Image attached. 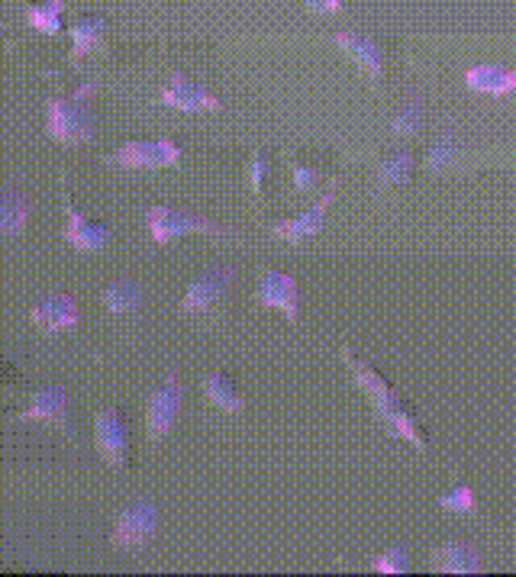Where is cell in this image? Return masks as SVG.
<instances>
[{"label":"cell","instance_id":"30bf717a","mask_svg":"<svg viewBox=\"0 0 516 577\" xmlns=\"http://www.w3.org/2000/svg\"><path fill=\"white\" fill-rule=\"evenodd\" d=\"M159 104L181 110V113H217L223 110V100L217 94H210L204 84H197L194 78H188L184 71H175L168 78V84L159 94Z\"/></svg>","mask_w":516,"mask_h":577},{"label":"cell","instance_id":"83f0119b","mask_svg":"<svg viewBox=\"0 0 516 577\" xmlns=\"http://www.w3.org/2000/svg\"><path fill=\"white\" fill-rule=\"evenodd\" d=\"M268 168H271V162H268V155H265V152H255V155L249 158L246 178H249L252 194H258V197H265V178H268Z\"/></svg>","mask_w":516,"mask_h":577},{"label":"cell","instance_id":"2e32d148","mask_svg":"<svg viewBox=\"0 0 516 577\" xmlns=\"http://www.w3.org/2000/svg\"><path fill=\"white\" fill-rule=\"evenodd\" d=\"M429 565L442 574H478L484 568V561H481V552L471 542L452 539V542L429 552Z\"/></svg>","mask_w":516,"mask_h":577},{"label":"cell","instance_id":"277c9868","mask_svg":"<svg viewBox=\"0 0 516 577\" xmlns=\"http://www.w3.org/2000/svg\"><path fill=\"white\" fill-rule=\"evenodd\" d=\"M155 532H159V507L152 500H133L126 510H120L110 542L120 552H136V548H146L155 539Z\"/></svg>","mask_w":516,"mask_h":577},{"label":"cell","instance_id":"cb8c5ba5","mask_svg":"<svg viewBox=\"0 0 516 577\" xmlns=\"http://www.w3.org/2000/svg\"><path fill=\"white\" fill-rule=\"evenodd\" d=\"M458 152H462V146H458V139H455L452 129H446V133H442V136L433 142V149H429L426 168H429V171H446V168L455 165Z\"/></svg>","mask_w":516,"mask_h":577},{"label":"cell","instance_id":"d6986e66","mask_svg":"<svg viewBox=\"0 0 516 577\" xmlns=\"http://www.w3.org/2000/svg\"><path fill=\"white\" fill-rule=\"evenodd\" d=\"M204 397L223 413H242L246 410V397H242L239 384L229 378L226 371H213L204 378Z\"/></svg>","mask_w":516,"mask_h":577},{"label":"cell","instance_id":"6da1fadb","mask_svg":"<svg viewBox=\"0 0 516 577\" xmlns=\"http://www.w3.org/2000/svg\"><path fill=\"white\" fill-rule=\"evenodd\" d=\"M342 362L349 365L355 384L362 387L365 397L371 400V410H375L381 426L391 432L394 439H404L417 452H426V432H423V426L417 423V416H413V410L407 407V400L384 381V374H378L375 368L365 362V358H358L352 349H342Z\"/></svg>","mask_w":516,"mask_h":577},{"label":"cell","instance_id":"f546056e","mask_svg":"<svg viewBox=\"0 0 516 577\" xmlns=\"http://www.w3.org/2000/svg\"><path fill=\"white\" fill-rule=\"evenodd\" d=\"M310 13H317V17H339L342 10H346V4L342 0H300Z\"/></svg>","mask_w":516,"mask_h":577},{"label":"cell","instance_id":"8fae6325","mask_svg":"<svg viewBox=\"0 0 516 577\" xmlns=\"http://www.w3.org/2000/svg\"><path fill=\"white\" fill-rule=\"evenodd\" d=\"M62 239L78 252H104L110 245V226L91 220L84 216L75 204H71V194H68V184H65V229H62Z\"/></svg>","mask_w":516,"mask_h":577},{"label":"cell","instance_id":"ba28073f","mask_svg":"<svg viewBox=\"0 0 516 577\" xmlns=\"http://www.w3.org/2000/svg\"><path fill=\"white\" fill-rule=\"evenodd\" d=\"M181 162V146L175 139H133L110 155V165L120 168H171Z\"/></svg>","mask_w":516,"mask_h":577},{"label":"cell","instance_id":"4dcf8cb0","mask_svg":"<svg viewBox=\"0 0 516 577\" xmlns=\"http://www.w3.org/2000/svg\"><path fill=\"white\" fill-rule=\"evenodd\" d=\"M0 384H4V365H0Z\"/></svg>","mask_w":516,"mask_h":577},{"label":"cell","instance_id":"f1b7e54d","mask_svg":"<svg viewBox=\"0 0 516 577\" xmlns=\"http://www.w3.org/2000/svg\"><path fill=\"white\" fill-rule=\"evenodd\" d=\"M291 171H294V187H297L300 194H310L313 187L320 184V168L304 165V162H294V165H291Z\"/></svg>","mask_w":516,"mask_h":577},{"label":"cell","instance_id":"7c38bea8","mask_svg":"<svg viewBox=\"0 0 516 577\" xmlns=\"http://www.w3.org/2000/svg\"><path fill=\"white\" fill-rule=\"evenodd\" d=\"M336 204V184H329V191L313 204L310 210H304L300 216H294V220H278V223H271V236L275 239H284V242H291V245H300V242H307L313 239L323 229L326 223V213L329 207Z\"/></svg>","mask_w":516,"mask_h":577},{"label":"cell","instance_id":"7402d4cb","mask_svg":"<svg viewBox=\"0 0 516 577\" xmlns=\"http://www.w3.org/2000/svg\"><path fill=\"white\" fill-rule=\"evenodd\" d=\"M104 30H107L104 17H91V13L71 23V30H68L71 33V62H81L91 49H97L100 39H104Z\"/></svg>","mask_w":516,"mask_h":577},{"label":"cell","instance_id":"9c48e42d","mask_svg":"<svg viewBox=\"0 0 516 577\" xmlns=\"http://www.w3.org/2000/svg\"><path fill=\"white\" fill-rule=\"evenodd\" d=\"M255 300L268 310H278L288 316V323H300V284L294 274L265 268L262 278H258Z\"/></svg>","mask_w":516,"mask_h":577},{"label":"cell","instance_id":"e0dca14e","mask_svg":"<svg viewBox=\"0 0 516 577\" xmlns=\"http://www.w3.org/2000/svg\"><path fill=\"white\" fill-rule=\"evenodd\" d=\"M336 49L342 55H349V59L365 71L371 81H378L384 75V52L381 46L371 36H362V33H336L333 36Z\"/></svg>","mask_w":516,"mask_h":577},{"label":"cell","instance_id":"9a60e30c","mask_svg":"<svg viewBox=\"0 0 516 577\" xmlns=\"http://www.w3.org/2000/svg\"><path fill=\"white\" fill-rule=\"evenodd\" d=\"M465 88L471 94H484V97H510L516 94V68L507 65H471L465 71Z\"/></svg>","mask_w":516,"mask_h":577},{"label":"cell","instance_id":"44dd1931","mask_svg":"<svg viewBox=\"0 0 516 577\" xmlns=\"http://www.w3.org/2000/svg\"><path fill=\"white\" fill-rule=\"evenodd\" d=\"M142 297H146V291H142V284L136 278H117L113 284L104 287V294H100V300H104V307L110 313H136L142 307Z\"/></svg>","mask_w":516,"mask_h":577},{"label":"cell","instance_id":"5b68a950","mask_svg":"<svg viewBox=\"0 0 516 577\" xmlns=\"http://www.w3.org/2000/svg\"><path fill=\"white\" fill-rule=\"evenodd\" d=\"M181 403H184V384L175 371L155 387V394L149 397V407H146V432L152 442H162L171 429L178 423V413H181Z\"/></svg>","mask_w":516,"mask_h":577},{"label":"cell","instance_id":"52a82bcc","mask_svg":"<svg viewBox=\"0 0 516 577\" xmlns=\"http://www.w3.org/2000/svg\"><path fill=\"white\" fill-rule=\"evenodd\" d=\"M236 281V268L233 265H213L204 274L188 284V291L181 297V313H207L220 304V300L229 294V287Z\"/></svg>","mask_w":516,"mask_h":577},{"label":"cell","instance_id":"d4e9b609","mask_svg":"<svg viewBox=\"0 0 516 577\" xmlns=\"http://www.w3.org/2000/svg\"><path fill=\"white\" fill-rule=\"evenodd\" d=\"M420 126H423V100L413 94L404 107H400V113L391 120V129H394V136H417L420 133Z\"/></svg>","mask_w":516,"mask_h":577},{"label":"cell","instance_id":"5bb4252c","mask_svg":"<svg viewBox=\"0 0 516 577\" xmlns=\"http://www.w3.org/2000/svg\"><path fill=\"white\" fill-rule=\"evenodd\" d=\"M71 413V391L65 384H42L33 394L30 407L20 413L23 423H68Z\"/></svg>","mask_w":516,"mask_h":577},{"label":"cell","instance_id":"4fadbf2b","mask_svg":"<svg viewBox=\"0 0 516 577\" xmlns=\"http://www.w3.org/2000/svg\"><path fill=\"white\" fill-rule=\"evenodd\" d=\"M30 320H33V326L39 329V333L55 336V333H62V329L78 326V320H81L78 300L71 294H49V297H42L33 304Z\"/></svg>","mask_w":516,"mask_h":577},{"label":"cell","instance_id":"7a4b0ae2","mask_svg":"<svg viewBox=\"0 0 516 577\" xmlns=\"http://www.w3.org/2000/svg\"><path fill=\"white\" fill-rule=\"evenodd\" d=\"M94 94L97 84L84 81L68 97H52L46 107V133L62 146H88L94 139Z\"/></svg>","mask_w":516,"mask_h":577},{"label":"cell","instance_id":"3957f363","mask_svg":"<svg viewBox=\"0 0 516 577\" xmlns=\"http://www.w3.org/2000/svg\"><path fill=\"white\" fill-rule=\"evenodd\" d=\"M146 226L155 245H171L175 239L188 233H204V236H223V226L207 220L188 207H171V204H152L146 210Z\"/></svg>","mask_w":516,"mask_h":577},{"label":"cell","instance_id":"8992f818","mask_svg":"<svg viewBox=\"0 0 516 577\" xmlns=\"http://www.w3.org/2000/svg\"><path fill=\"white\" fill-rule=\"evenodd\" d=\"M94 442L110 468H126L129 461V423L120 407H104L94 416Z\"/></svg>","mask_w":516,"mask_h":577},{"label":"cell","instance_id":"4316f807","mask_svg":"<svg viewBox=\"0 0 516 577\" xmlns=\"http://www.w3.org/2000/svg\"><path fill=\"white\" fill-rule=\"evenodd\" d=\"M436 503H439V510H446V513H478V497L468 484H455L449 494H442Z\"/></svg>","mask_w":516,"mask_h":577},{"label":"cell","instance_id":"ac0fdd59","mask_svg":"<svg viewBox=\"0 0 516 577\" xmlns=\"http://www.w3.org/2000/svg\"><path fill=\"white\" fill-rule=\"evenodd\" d=\"M413 168H417V155L410 149H397V152H384L381 162L375 168V191H384V187H400L413 178Z\"/></svg>","mask_w":516,"mask_h":577},{"label":"cell","instance_id":"484cf974","mask_svg":"<svg viewBox=\"0 0 516 577\" xmlns=\"http://www.w3.org/2000/svg\"><path fill=\"white\" fill-rule=\"evenodd\" d=\"M371 571H378V574H407L410 571V552H407V545H391L387 552L375 555L371 558Z\"/></svg>","mask_w":516,"mask_h":577},{"label":"cell","instance_id":"603a6c76","mask_svg":"<svg viewBox=\"0 0 516 577\" xmlns=\"http://www.w3.org/2000/svg\"><path fill=\"white\" fill-rule=\"evenodd\" d=\"M62 10H65V0H46V4H30L26 7V20L36 33L42 36H55L62 30Z\"/></svg>","mask_w":516,"mask_h":577},{"label":"cell","instance_id":"ffe728a7","mask_svg":"<svg viewBox=\"0 0 516 577\" xmlns=\"http://www.w3.org/2000/svg\"><path fill=\"white\" fill-rule=\"evenodd\" d=\"M30 223V197L17 187L0 191V236H20Z\"/></svg>","mask_w":516,"mask_h":577}]
</instances>
